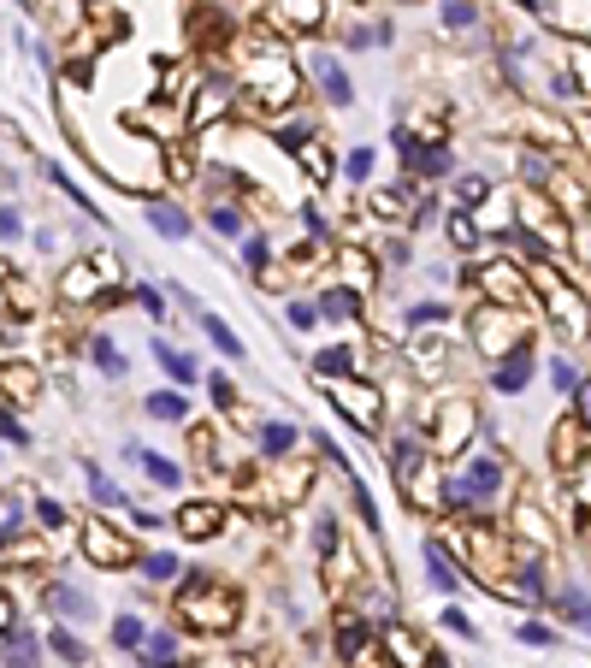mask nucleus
Listing matches in <instances>:
<instances>
[{"instance_id":"f257e3e1","label":"nucleus","mask_w":591,"mask_h":668,"mask_svg":"<svg viewBox=\"0 0 591 668\" xmlns=\"http://www.w3.org/2000/svg\"><path fill=\"white\" fill-rule=\"evenodd\" d=\"M172 609L184 615L190 633H231V627L243 621V592H237L231 580H219V574H190V580L178 586Z\"/></svg>"},{"instance_id":"f03ea898","label":"nucleus","mask_w":591,"mask_h":668,"mask_svg":"<svg viewBox=\"0 0 591 668\" xmlns=\"http://www.w3.org/2000/svg\"><path fill=\"white\" fill-rule=\"evenodd\" d=\"M296 89H302V83H296V66H290V54H284L278 42H261V48L243 60V95H249L255 107H272V113H278V107L296 101Z\"/></svg>"},{"instance_id":"7ed1b4c3","label":"nucleus","mask_w":591,"mask_h":668,"mask_svg":"<svg viewBox=\"0 0 591 668\" xmlns=\"http://www.w3.org/2000/svg\"><path fill=\"white\" fill-rule=\"evenodd\" d=\"M320 385H326L331 408H337L361 438H379V432H385V397H379L373 379H320Z\"/></svg>"},{"instance_id":"20e7f679","label":"nucleus","mask_w":591,"mask_h":668,"mask_svg":"<svg viewBox=\"0 0 591 668\" xmlns=\"http://www.w3.org/2000/svg\"><path fill=\"white\" fill-rule=\"evenodd\" d=\"M503 485V468L491 462V456H473V462H461L456 473H450V485H444V497L456 503V509H479L491 491Z\"/></svg>"},{"instance_id":"39448f33","label":"nucleus","mask_w":591,"mask_h":668,"mask_svg":"<svg viewBox=\"0 0 591 668\" xmlns=\"http://www.w3.org/2000/svg\"><path fill=\"white\" fill-rule=\"evenodd\" d=\"M432 426H438V432L426 438V450H432V456H456L461 444H467V432L479 426V414H473V402L467 397H450V402L432 408Z\"/></svg>"},{"instance_id":"423d86ee","label":"nucleus","mask_w":591,"mask_h":668,"mask_svg":"<svg viewBox=\"0 0 591 668\" xmlns=\"http://www.w3.org/2000/svg\"><path fill=\"white\" fill-rule=\"evenodd\" d=\"M83 556L95 562V568H131L136 562V538L131 533H119L113 521H83Z\"/></svg>"},{"instance_id":"0eeeda50","label":"nucleus","mask_w":591,"mask_h":668,"mask_svg":"<svg viewBox=\"0 0 591 668\" xmlns=\"http://www.w3.org/2000/svg\"><path fill=\"white\" fill-rule=\"evenodd\" d=\"M532 284H538V296L550 302V314H556L568 332H586V326H591V308L580 302V290H568L550 267H532Z\"/></svg>"},{"instance_id":"6e6552de","label":"nucleus","mask_w":591,"mask_h":668,"mask_svg":"<svg viewBox=\"0 0 591 668\" xmlns=\"http://www.w3.org/2000/svg\"><path fill=\"white\" fill-rule=\"evenodd\" d=\"M391 468H396V485H402L408 509H420V503H426V491H420V473H426V444H420V438H402V444L391 450Z\"/></svg>"},{"instance_id":"1a4fd4ad","label":"nucleus","mask_w":591,"mask_h":668,"mask_svg":"<svg viewBox=\"0 0 591 668\" xmlns=\"http://www.w3.org/2000/svg\"><path fill=\"white\" fill-rule=\"evenodd\" d=\"M225 521H231V515H225V503H207V497L178 509V533L190 538V544H207V538H219V533H225Z\"/></svg>"},{"instance_id":"9d476101","label":"nucleus","mask_w":591,"mask_h":668,"mask_svg":"<svg viewBox=\"0 0 591 668\" xmlns=\"http://www.w3.org/2000/svg\"><path fill=\"white\" fill-rule=\"evenodd\" d=\"M479 290H485V302H497V308H521V296H526L521 272L509 267V261H491V267H479Z\"/></svg>"},{"instance_id":"9b49d317","label":"nucleus","mask_w":591,"mask_h":668,"mask_svg":"<svg viewBox=\"0 0 591 668\" xmlns=\"http://www.w3.org/2000/svg\"><path fill=\"white\" fill-rule=\"evenodd\" d=\"M231 101H237V95H231V83H225V77H213V83L196 95V107L184 113V125H190V131H201V125L225 119V113H231Z\"/></svg>"},{"instance_id":"f8f14e48","label":"nucleus","mask_w":591,"mask_h":668,"mask_svg":"<svg viewBox=\"0 0 591 668\" xmlns=\"http://www.w3.org/2000/svg\"><path fill=\"white\" fill-rule=\"evenodd\" d=\"M379 645L391 651L396 668H426V663H432V651H426V645H420L408 627H396V621H385V627H379Z\"/></svg>"},{"instance_id":"ddd939ff","label":"nucleus","mask_w":591,"mask_h":668,"mask_svg":"<svg viewBox=\"0 0 591 668\" xmlns=\"http://www.w3.org/2000/svg\"><path fill=\"white\" fill-rule=\"evenodd\" d=\"M0 668H42L36 663V633H30V627H18V621L0 627Z\"/></svg>"},{"instance_id":"4468645a","label":"nucleus","mask_w":591,"mask_h":668,"mask_svg":"<svg viewBox=\"0 0 591 668\" xmlns=\"http://www.w3.org/2000/svg\"><path fill=\"white\" fill-rule=\"evenodd\" d=\"M36 379H42V373H36L30 361H6V367H0V397L24 408V402H36V397H42V385H36Z\"/></svg>"},{"instance_id":"2eb2a0df","label":"nucleus","mask_w":591,"mask_h":668,"mask_svg":"<svg viewBox=\"0 0 591 668\" xmlns=\"http://www.w3.org/2000/svg\"><path fill=\"white\" fill-rule=\"evenodd\" d=\"M266 12H272V24H278V30H320V18H326V6H320V0H272Z\"/></svg>"},{"instance_id":"dca6fc26","label":"nucleus","mask_w":591,"mask_h":668,"mask_svg":"<svg viewBox=\"0 0 591 668\" xmlns=\"http://www.w3.org/2000/svg\"><path fill=\"white\" fill-rule=\"evenodd\" d=\"M101 296V267L95 261H71L60 278V302H95Z\"/></svg>"},{"instance_id":"f3484780","label":"nucleus","mask_w":591,"mask_h":668,"mask_svg":"<svg viewBox=\"0 0 591 668\" xmlns=\"http://www.w3.org/2000/svg\"><path fill=\"white\" fill-rule=\"evenodd\" d=\"M314 83H320V95H326L331 107H349V101H355V89H349V71L337 66L331 54H314Z\"/></svg>"},{"instance_id":"a211bd4d","label":"nucleus","mask_w":591,"mask_h":668,"mask_svg":"<svg viewBox=\"0 0 591 668\" xmlns=\"http://www.w3.org/2000/svg\"><path fill=\"white\" fill-rule=\"evenodd\" d=\"M136 668H190L178 657V633H148L136 645Z\"/></svg>"},{"instance_id":"6ab92c4d","label":"nucleus","mask_w":591,"mask_h":668,"mask_svg":"<svg viewBox=\"0 0 591 668\" xmlns=\"http://www.w3.org/2000/svg\"><path fill=\"white\" fill-rule=\"evenodd\" d=\"M367 207H373V213H385V219H402V213H420L426 201H420V190H414V184H391V190H373V196H367Z\"/></svg>"},{"instance_id":"aec40b11","label":"nucleus","mask_w":591,"mask_h":668,"mask_svg":"<svg viewBox=\"0 0 591 668\" xmlns=\"http://www.w3.org/2000/svg\"><path fill=\"white\" fill-rule=\"evenodd\" d=\"M526 379H532V355H526V343H521L515 355L497 361V379H491V385H497L503 397H515V391H526Z\"/></svg>"},{"instance_id":"412c9836","label":"nucleus","mask_w":591,"mask_h":668,"mask_svg":"<svg viewBox=\"0 0 591 668\" xmlns=\"http://www.w3.org/2000/svg\"><path fill=\"white\" fill-rule=\"evenodd\" d=\"M337 657L349 668L367 663V621H355V615H343V627H337Z\"/></svg>"},{"instance_id":"4be33fe9","label":"nucleus","mask_w":591,"mask_h":668,"mask_svg":"<svg viewBox=\"0 0 591 668\" xmlns=\"http://www.w3.org/2000/svg\"><path fill=\"white\" fill-rule=\"evenodd\" d=\"M148 225H154L160 237H172V243H178V237H190V213H184V207H172V201H148Z\"/></svg>"},{"instance_id":"5701e85b","label":"nucleus","mask_w":591,"mask_h":668,"mask_svg":"<svg viewBox=\"0 0 591 668\" xmlns=\"http://www.w3.org/2000/svg\"><path fill=\"white\" fill-rule=\"evenodd\" d=\"M42 603L60 609V615H95V603L83 598L77 586H66V580H48V586H42Z\"/></svg>"},{"instance_id":"b1692460","label":"nucleus","mask_w":591,"mask_h":668,"mask_svg":"<svg viewBox=\"0 0 591 668\" xmlns=\"http://www.w3.org/2000/svg\"><path fill=\"white\" fill-rule=\"evenodd\" d=\"M131 462H142V473H148L154 485H166V491H172V485L184 479V473H178V462H166L160 450H142V444H131Z\"/></svg>"},{"instance_id":"393cba45","label":"nucleus","mask_w":591,"mask_h":668,"mask_svg":"<svg viewBox=\"0 0 591 668\" xmlns=\"http://www.w3.org/2000/svg\"><path fill=\"white\" fill-rule=\"evenodd\" d=\"M349 367H355V349H349V343H331V349L314 355V373H320V379H349Z\"/></svg>"},{"instance_id":"a878e982","label":"nucleus","mask_w":591,"mask_h":668,"mask_svg":"<svg viewBox=\"0 0 591 668\" xmlns=\"http://www.w3.org/2000/svg\"><path fill=\"white\" fill-rule=\"evenodd\" d=\"M426 568H432V586H438V592H456V586H461V574L450 568V556H444V544H438V538H426Z\"/></svg>"},{"instance_id":"bb28decb","label":"nucleus","mask_w":591,"mask_h":668,"mask_svg":"<svg viewBox=\"0 0 591 668\" xmlns=\"http://www.w3.org/2000/svg\"><path fill=\"white\" fill-rule=\"evenodd\" d=\"M337 267H343V284H349V290H367V284H373V255H361V249H343Z\"/></svg>"},{"instance_id":"cd10ccee","label":"nucleus","mask_w":591,"mask_h":668,"mask_svg":"<svg viewBox=\"0 0 591 668\" xmlns=\"http://www.w3.org/2000/svg\"><path fill=\"white\" fill-rule=\"evenodd\" d=\"M355 308H361V290H349V284L320 296V314H326V320H355Z\"/></svg>"},{"instance_id":"c85d7f7f","label":"nucleus","mask_w":591,"mask_h":668,"mask_svg":"<svg viewBox=\"0 0 591 668\" xmlns=\"http://www.w3.org/2000/svg\"><path fill=\"white\" fill-rule=\"evenodd\" d=\"M154 361H160V367H166L178 385H196V361H190V355H178L172 343H154Z\"/></svg>"},{"instance_id":"c756f323","label":"nucleus","mask_w":591,"mask_h":668,"mask_svg":"<svg viewBox=\"0 0 591 668\" xmlns=\"http://www.w3.org/2000/svg\"><path fill=\"white\" fill-rule=\"evenodd\" d=\"M201 332L213 337V349H219V355H237V361H243V343H237V332H231L219 314H201Z\"/></svg>"},{"instance_id":"7c9ffc66","label":"nucleus","mask_w":591,"mask_h":668,"mask_svg":"<svg viewBox=\"0 0 591 668\" xmlns=\"http://www.w3.org/2000/svg\"><path fill=\"white\" fill-rule=\"evenodd\" d=\"M290 444H296V426H290V420H266L261 426V450L266 456H284Z\"/></svg>"},{"instance_id":"2f4dec72","label":"nucleus","mask_w":591,"mask_h":668,"mask_svg":"<svg viewBox=\"0 0 591 668\" xmlns=\"http://www.w3.org/2000/svg\"><path fill=\"white\" fill-rule=\"evenodd\" d=\"M296 154H302V166H308V178H314V184H331V154L320 148V142H314V136H308Z\"/></svg>"},{"instance_id":"473e14b6","label":"nucleus","mask_w":591,"mask_h":668,"mask_svg":"<svg viewBox=\"0 0 591 668\" xmlns=\"http://www.w3.org/2000/svg\"><path fill=\"white\" fill-rule=\"evenodd\" d=\"M148 414H154V420H190V402L178 397V391H154V397H148Z\"/></svg>"},{"instance_id":"72a5a7b5","label":"nucleus","mask_w":591,"mask_h":668,"mask_svg":"<svg viewBox=\"0 0 591 668\" xmlns=\"http://www.w3.org/2000/svg\"><path fill=\"white\" fill-rule=\"evenodd\" d=\"M89 349H95V361H101V373H113V379L125 373V355H119V343H113V337H107V332H95V337H89Z\"/></svg>"},{"instance_id":"f704fd0d","label":"nucleus","mask_w":591,"mask_h":668,"mask_svg":"<svg viewBox=\"0 0 591 668\" xmlns=\"http://www.w3.org/2000/svg\"><path fill=\"white\" fill-rule=\"evenodd\" d=\"M48 651H60V657H66L71 668H89V651H83V645L71 639L66 627H48Z\"/></svg>"},{"instance_id":"c9c22d12","label":"nucleus","mask_w":591,"mask_h":668,"mask_svg":"<svg viewBox=\"0 0 591 668\" xmlns=\"http://www.w3.org/2000/svg\"><path fill=\"white\" fill-rule=\"evenodd\" d=\"M142 639H148V627H142L136 615H119V621H113V645H119V651H136Z\"/></svg>"},{"instance_id":"e433bc0d","label":"nucleus","mask_w":591,"mask_h":668,"mask_svg":"<svg viewBox=\"0 0 591 668\" xmlns=\"http://www.w3.org/2000/svg\"><path fill=\"white\" fill-rule=\"evenodd\" d=\"M89 497H95V503H107V509H119V503H125V491H119L101 468H89Z\"/></svg>"},{"instance_id":"4c0bfd02","label":"nucleus","mask_w":591,"mask_h":668,"mask_svg":"<svg viewBox=\"0 0 591 668\" xmlns=\"http://www.w3.org/2000/svg\"><path fill=\"white\" fill-rule=\"evenodd\" d=\"M142 574L166 586V580H178V556H166V550H154V556H142Z\"/></svg>"},{"instance_id":"58836bf2","label":"nucleus","mask_w":591,"mask_h":668,"mask_svg":"<svg viewBox=\"0 0 591 668\" xmlns=\"http://www.w3.org/2000/svg\"><path fill=\"white\" fill-rule=\"evenodd\" d=\"M473 18H479V6H473V0H444V24H450V30H467Z\"/></svg>"},{"instance_id":"ea45409f","label":"nucleus","mask_w":591,"mask_h":668,"mask_svg":"<svg viewBox=\"0 0 591 668\" xmlns=\"http://www.w3.org/2000/svg\"><path fill=\"white\" fill-rule=\"evenodd\" d=\"M207 225H213L219 237H237V231H243V213H237V207H213V213H207Z\"/></svg>"},{"instance_id":"a19ab883","label":"nucleus","mask_w":591,"mask_h":668,"mask_svg":"<svg viewBox=\"0 0 591 668\" xmlns=\"http://www.w3.org/2000/svg\"><path fill=\"white\" fill-rule=\"evenodd\" d=\"M36 527H66V503H54V497H36Z\"/></svg>"},{"instance_id":"79ce46f5","label":"nucleus","mask_w":591,"mask_h":668,"mask_svg":"<svg viewBox=\"0 0 591 668\" xmlns=\"http://www.w3.org/2000/svg\"><path fill=\"white\" fill-rule=\"evenodd\" d=\"M343 172H349L355 184H367V178H373V148H355V154L343 160Z\"/></svg>"},{"instance_id":"37998d69","label":"nucleus","mask_w":591,"mask_h":668,"mask_svg":"<svg viewBox=\"0 0 591 668\" xmlns=\"http://www.w3.org/2000/svg\"><path fill=\"white\" fill-rule=\"evenodd\" d=\"M450 243H456V249H473V243H479V231H473L467 213H450Z\"/></svg>"},{"instance_id":"c03bdc74","label":"nucleus","mask_w":591,"mask_h":668,"mask_svg":"<svg viewBox=\"0 0 591 668\" xmlns=\"http://www.w3.org/2000/svg\"><path fill=\"white\" fill-rule=\"evenodd\" d=\"M562 609H568V621L591 627V598H586V592H562Z\"/></svg>"},{"instance_id":"a18cd8bd","label":"nucleus","mask_w":591,"mask_h":668,"mask_svg":"<svg viewBox=\"0 0 591 668\" xmlns=\"http://www.w3.org/2000/svg\"><path fill=\"white\" fill-rule=\"evenodd\" d=\"M550 379H556V391H562V397H568V391L580 385V373L568 367V355H562V361H550Z\"/></svg>"},{"instance_id":"49530a36","label":"nucleus","mask_w":591,"mask_h":668,"mask_svg":"<svg viewBox=\"0 0 591 668\" xmlns=\"http://www.w3.org/2000/svg\"><path fill=\"white\" fill-rule=\"evenodd\" d=\"M444 320V308L438 302H420V308H408V326H438Z\"/></svg>"},{"instance_id":"de8ad7c7","label":"nucleus","mask_w":591,"mask_h":668,"mask_svg":"<svg viewBox=\"0 0 591 668\" xmlns=\"http://www.w3.org/2000/svg\"><path fill=\"white\" fill-rule=\"evenodd\" d=\"M0 438H6V444H18V450L30 444V432L18 426V414H0Z\"/></svg>"},{"instance_id":"09e8293b","label":"nucleus","mask_w":591,"mask_h":668,"mask_svg":"<svg viewBox=\"0 0 591 668\" xmlns=\"http://www.w3.org/2000/svg\"><path fill=\"white\" fill-rule=\"evenodd\" d=\"M521 172L532 184H544V178H550V160H544V154H521Z\"/></svg>"},{"instance_id":"8fccbe9b","label":"nucleus","mask_w":591,"mask_h":668,"mask_svg":"<svg viewBox=\"0 0 591 668\" xmlns=\"http://www.w3.org/2000/svg\"><path fill=\"white\" fill-rule=\"evenodd\" d=\"M314 544H320V556H331V550L343 544V533H337V521H320V533H314Z\"/></svg>"},{"instance_id":"3c124183","label":"nucleus","mask_w":591,"mask_h":668,"mask_svg":"<svg viewBox=\"0 0 591 668\" xmlns=\"http://www.w3.org/2000/svg\"><path fill=\"white\" fill-rule=\"evenodd\" d=\"M131 296L142 302V308H148V314H166V302H160V290H154V284H136Z\"/></svg>"},{"instance_id":"603ef678","label":"nucleus","mask_w":591,"mask_h":668,"mask_svg":"<svg viewBox=\"0 0 591 668\" xmlns=\"http://www.w3.org/2000/svg\"><path fill=\"white\" fill-rule=\"evenodd\" d=\"M485 190H491L485 178H461V201H467V207H479V201H485Z\"/></svg>"},{"instance_id":"864d4df0","label":"nucleus","mask_w":591,"mask_h":668,"mask_svg":"<svg viewBox=\"0 0 591 668\" xmlns=\"http://www.w3.org/2000/svg\"><path fill=\"white\" fill-rule=\"evenodd\" d=\"M213 402L231 414V408H237V385H231V379H213Z\"/></svg>"},{"instance_id":"5fc2aeb1","label":"nucleus","mask_w":591,"mask_h":668,"mask_svg":"<svg viewBox=\"0 0 591 668\" xmlns=\"http://www.w3.org/2000/svg\"><path fill=\"white\" fill-rule=\"evenodd\" d=\"M574 402H580V426L591 432V379H580V385H574Z\"/></svg>"},{"instance_id":"6e6d98bb","label":"nucleus","mask_w":591,"mask_h":668,"mask_svg":"<svg viewBox=\"0 0 591 668\" xmlns=\"http://www.w3.org/2000/svg\"><path fill=\"white\" fill-rule=\"evenodd\" d=\"M314 320H320V308H308V302H290V326H302V332H308Z\"/></svg>"},{"instance_id":"4d7b16f0","label":"nucleus","mask_w":591,"mask_h":668,"mask_svg":"<svg viewBox=\"0 0 591 668\" xmlns=\"http://www.w3.org/2000/svg\"><path fill=\"white\" fill-rule=\"evenodd\" d=\"M18 231H24V219H18V207H0V243H6V237H18Z\"/></svg>"},{"instance_id":"13d9d810","label":"nucleus","mask_w":591,"mask_h":668,"mask_svg":"<svg viewBox=\"0 0 591 668\" xmlns=\"http://www.w3.org/2000/svg\"><path fill=\"white\" fill-rule=\"evenodd\" d=\"M444 627H450V633H461V639H473V621H467L461 609H444Z\"/></svg>"},{"instance_id":"bf43d9fd","label":"nucleus","mask_w":591,"mask_h":668,"mask_svg":"<svg viewBox=\"0 0 591 668\" xmlns=\"http://www.w3.org/2000/svg\"><path fill=\"white\" fill-rule=\"evenodd\" d=\"M6 621H12V603L0 598V627H6Z\"/></svg>"},{"instance_id":"052dcab7","label":"nucleus","mask_w":591,"mask_h":668,"mask_svg":"<svg viewBox=\"0 0 591 668\" xmlns=\"http://www.w3.org/2000/svg\"><path fill=\"white\" fill-rule=\"evenodd\" d=\"M6 544H12V527H6V521H0V550H6Z\"/></svg>"}]
</instances>
